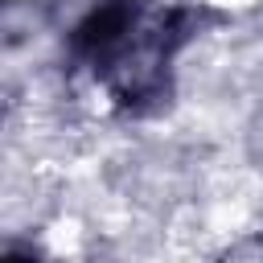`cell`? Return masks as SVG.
<instances>
[{"label": "cell", "instance_id": "6da1fadb", "mask_svg": "<svg viewBox=\"0 0 263 263\" xmlns=\"http://www.w3.org/2000/svg\"><path fill=\"white\" fill-rule=\"evenodd\" d=\"M0 263H33V259H25V255H8V259H0Z\"/></svg>", "mask_w": 263, "mask_h": 263}]
</instances>
